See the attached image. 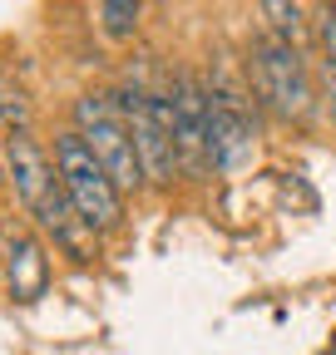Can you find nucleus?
Masks as SVG:
<instances>
[{"mask_svg": "<svg viewBox=\"0 0 336 355\" xmlns=\"http://www.w3.org/2000/svg\"><path fill=\"white\" fill-rule=\"evenodd\" d=\"M0 183H6V148H0Z\"/></svg>", "mask_w": 336, "mask_h": 355, "instance_id": "14", "label": "nucleus"}, {"mask_svg": "<svg viewBox=\"0 0 336 355\" xmlns=\"http://www.w3.org/2000/svg\"><path fill=\"white\" fill-rule=\"evenodd\" d=\"M0 133H6V139L10 133H35V104L10 79H0Z\"/></svg>", "mask_w": 336, "mask_h": 355, "instance_id": "10", "label": "nucleus"}, {"mask_svg": "<svg viewBox=\"0 0 336 355\" xmlns=\"http://www.w3.org/2000/svg\"><path fill=\"white\" fill-rule=\"evenodd\" d=\"M317 104H321L326 119L336 123V69H331V64H317Z\"/></svg>", "mask_w": 336, "mask_h": 355, "instance_id": "12", "label": "nucleus"}, {"mask_svg": "<svg viewBox=\"0 0 336 355\" xmlns=\"http://www.w3.org/2000/svg\"><path fill=\"white\" fill-rule=\"evenodd\" d=\"M312 40H317V64H331L336 69V10L321 6L312 15Z\"/></svg>", "mask_w": 336, "mask_h": 355, "instance_id": "11", "label": "nucleus"}, {"mask_svg": "<svg viewBox=\"0 0 336 355\" xmlns=\"http://www.w3.org/2000/svg\"><path fill=\"white\" fill-rule=\"evenodd\" d=\"M247 74H252V94H258L272 114L302 123L317 109V79L302 60V44H287L277 35H252L247 44Z\"/></svg>", "mask_w": 336, "mask_h": 355, "instance_id": "3", "label": "nucleus"}, {"mask_svg": "<svg viewBox=\"0 0 336 355\" xmlns=\"http://www.w3.org/2000/svg\"><path fill=\"white\" fill-rule=\"evenodd\" d=\"M168 94H174V144H178V163L188 178H208V128H213V89L198 74L178 69L168 79Z\"/></svg>", "mask_w": 336, "mask_h": 355, "instance_id": "6", "label": "nucleus"}, {"mask_svg": "<svg viewBox=\"0 0 336 355\" xmlns=\"http://www.w3.org/2000/svg\"><path fill=\"white\" fill-rule=\"evenodd\" d=\"M258 15H262V30L287 44H302L312 35V15L302 0H258Z\"/></svg>", "mask_w": 336, "mask_h": 355, "instance_id": "8", "label": "nucleus"}, {"mask_svg": "<svg viewBox=\"0 0 336 355\" xmlns=\"http://www.w3.org/2000/svg\"><path fill=\"white\" fill-rule=\"evenodd\" d=\"M109 94H114L124 123H129V133H134V153L144 163V183L149 188H174V178L183 173L178 144H174V128L153 114L149 89L144 84H119V89H109Z\"/></svg>", "mask_w": 336, "mask_h": 355, "instance_id": "5", "label": "nucleus"}, {"mask_svg": "<svg viewBox=\"0 0 336 355\" xmlns=\"http://www.w3.org/2000/svg\"><path fill=\"white\" fill-rule=\"evenodd\" d=\"M74 133L84 144L94 148V158L109 168V178L124 188V198H134V193H144L149 183H144V163H139V153H134V133H129V123H124V114H119V104H114V94H99V89H84V94L74 99Z\"/></svg>", "mask_w": 336, "mask_h": 355, "instance_id": "4", "label": "nucleus"}, {"mask_svg": "<svg viewBox=\"0 0 336 355\" xmlns=\"http://www.w3.org/2000/svg\"><path fill=\"white\" fill-rule=\"evenodd\" d=\"M0 272H6V227H0Z\"/></svg>", "mask_w": 336, "mask_h": 355, "instance_id": "13", "label": "nucleus"}, {"mask_svg": "<svg viewBox=\"0 0 336 355\" xmlns=\"http://www.w3.org/2000/svg\"><path fill=\"white\" fill-rule=\"evenodd\" d=\"M55 173H60L69 202L79 207V217L90 222L99 237L124 232V217H129L124 212V188L109 178V168L94 158V148L84 144L74 128H65L55 139Z\"/></svg>", "mask_w": 336, "mask_h": 355, "instance_id": "2", "label": "nucleus"}, {"mask_svg": "<svg viewBox=\"0 0 336 355\" xmlns=\"http://www.w3.org/2000/svg\"><path fill=\"white\" fill-rule=\"evenodd\" d=\"M0 148H6V188L15 193L30 227L74 266L99 261V232L69 202L60 173H55V158L35 144V133H10V139H0Z\"/></svg>", "mask_w": 336, "mask_h": 355, "instance_id": "1", "label": "nucleus"}, {"mask_svg": "<svg viewBox=\"0 0 336 355\" xmlns=\"http://www.w3.org/2000/svg\"><path fill=\"white\" fill-rule=\"evenodd\" d=\"M144 20V0H99V30L114 44H129Z\"/></svg>", "mask_w": 336, "mask_h": 355, "instance_id": "9", "label": "nucleus"}, {"mask_svg": "<svg viewBox=\"0 0 336 355\" xmlns=\"http://www.w3.org/2000/svg\"><path fill=\"white\" fill-rule=\"evenodd\" d=\"M50 286V242L35 227H15L6 232V296L30 306Z\"/></svg>", "mask_w": 336, "mask_h": 355, "instance_id": "7", "label": "nucleus"}]
</instances>
